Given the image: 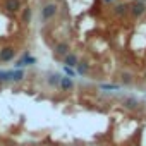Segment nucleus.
<instances>
[{"label": "nucleus", "mask_w": 146, "mask_h": 146, "mask_svg": "<svg viewBox=\"0 0 146 146\" xmlns=\"http://www.w3.org/2000/svg\"><path fill=\"white\" fill-rule=\"evenodd\" d=\"M29 19H31V9H24V12H23V23H29Z\"/></svg>", "instance_id": "16"}, {"label": "nucleus", "mask_w": 146, "mask_h": 146, "mask_svg": "<svg viewBox=\"0 0 146 146\" xmlns=\"http://www.w3.org/2000/svg\"><path fill=\"white\" fill-rule=\"evenodd\" d=\"M33 64H36V58H35V57H31L28 52H24V53H23V57H21L14 65H16V69H23V67H26V65H33Z\"/></svg>", "instance_id": "2"}, {"label": "nucleus", "mask_w": 146, "mask_h": 146, "mask_svg": "<svg viewBox=\"0 0 146 146\" xmlns=\"http://www.w3.org/2000/svg\"><path fill=\"white\" fill-rule=\"evenodd\" d=\"M60 78H62L60 74H50L46 81H48V84H50V86H53V88H58V84H60Z\"/></svg>", "instance_id": "13"}, {"label": "nucleus", "mask_w": 146, "mask_h": 146, "mask_svg": "<svg viewBox=\"0 0 146 146\" xmlns=\"http://www.w3.org/2000/svg\"><path fill=\"white\" fill-rule=\"evenodd\" d=\"M129 12H131L134 17H141V16L146 12V4H141L139 0H137V2H134V4L129 7Z\"/></svg>", "instance_id": "4"}, {"label": "nucleus", "mask_w": 146, "mask_h": 146, "mask_svg": "<svg viewBox=\"0 0 146 146\" xmlns=\"http://www.w3.org/2000/svg\"><path fill=\"white\" fill-rule=\"evenodd\" d=\"M76 72H78V74H88V72H90V64L88 62H78Z\"/></svg>", "instance_id": "12"}, {"label": "nucleus", "mask_w": 146, "mask_h": 146, "mask_svg": "<svg viewBox=\"0 0 146 146\" xmlns=\"http://www.w3.org/2000/svg\"><path fill=\"white\" fill-rule=\"evenodd\" d=\"M122 105H124V108H127V110H136L139 103H137V98H134V96H125L124 102H122Z\"/></svg>", "instance_id": "7"}, {"label": "nucleus", "mask_w": 146, "mask_h": 146, "mask_svg": "<svg viewBox=\"0 0 146 146\" xmlns=\"http://www.w3.org/2000/svg\"><path fill=\"white\" fill-rule=\"evenodd\" d=\"M100 88H102V90H110V91H117V90H119L120 86H119V84H102Z\"/></svg>", "instance_id": "17"}, {"label": "nucleus", "mask_w": 146, "mask_h": 146, "mask_svg": "<svg viewBox=\"0 0 146 146\" xmlns=\"http://www.w3.org/2000/svg\"><path fill=\"white\" fill-rule=\"evenodd\" d=\"M78 62H79V58H78L76 53H70V52H69V53L64 57V64H65V67H70V69H72V67H76V65H78Z\"/></svg>", "instance_id": "6"}, {"label": "nucleus", "mask_w": 146, "mask_h": 146, "mask_svg": "<svg viewBox=\"0 0 146 146\" xmlns=\"http://www.w3.org/2000/svg\"><path fill=\"white\" fill-rule=\"evenodd\" d=\"M107 2H112V0H107Z\"/></svg>", "instance_id": "19"}, {"label": "nucleus", "mask_w": 146, "mask_h": 146, "mask_svg": "<svg viewBox=\"0 0 146 146\" xmlns=\"http://www.w3.org/2000/svg\"><path fill=\"white\" fill-rule=\"evenodd\" d=\"M120 81H122V84H131L132 83V76L129 74V72H122V74H120Z\"/></svg>", "instance_id": "15"}, {"label": "nucleus", "mask_w": 146, "mask_h": 146, "mask_svg": "<svg viewBox=\"0 0 146 146\" xmlns=\"http://www.w3.org/2000/svg\"><path fill=\"white\" fill-rule=\"evenodd\" d=\"M14 57H16L14 46H2V48H0V62H2V64L11 62Z\"/></svg>", "instance_id": "1"}, {"label": "nucleus", "mask_w": 146, "mask_h": 146, "mask_svg": "<svg viewBox=\"0 0 146 146\" xmlns=\"http://www.w3.org/2000/svg\"><path fill=\"white\" fill-rule=\"evenodd\" d=\"M23 78H24V70L23 69L11 70V83H19V81H23Z\"/></svg>", "instance_id": "11"}, {"label": "nucleus", "mask_w": 146, "mask_h": 146, "mask_svg": "<svg viewBox=\"0 0 146 146\" xmlns=\"http://www.w3.org/2000/svg\"><path fill=\"white\" fill-rule=\"evenodd\" d=\"M55 14H57V5H55V4H46V5L41 9V19H43V21L52 19Z\"/></svg>", "instance_id": "3"}, {"label": "nucleus", "mask_w": 146, "mask_h": 146, "mask_svg": "<svg viewBox=\"0 0 146 146\" xmlns=\"http://www.w3.org/2000/svg\"><path fill=\"white\" fill-rule=\"evenodd\" d=\"M0 83H11V70H0Z\"/></svg>", "instance_id": "14"}, {"label": "nucleus", "mask_w": 146, "mask_h": 146, "mask_svg": "<svg viewBox=\"0 0 146 146\" xmlns=\"http://www.w3.org/2000/svg\"><path fill=\"white\" fill-rule=\"evenodd\" d=\"M55 53H57L58 57H65V55L69 53V45H67L65 41L57 43V45H55Z\"/></svg>", "instance_id": "10"}, {"label": "nucleus", "mask_w": 146, "mask_h": 146, "mask_svg": "<svg viewBox=\"0 0 146 146\" xmlns=\"http://www.w3.org/2000/svg\"><path fill=\"white\" fill-rule=\"evenodd\" d=\"M4 7L9 12H19L21 11V0H5Z\"/></svg>", "instance_id": "5"}, {"label": "nucleus", "mask_w": 146, "mask_h": 146, "mask_svg": "<svg viewBox=\"0 0 146 146\" xmlns=\"http://www.w3.org/2000/svg\"><path fill=\"white\" fill-rule=\"evenodd\" d=\"M58 88H60L62 91H70L72 88H74V83H72V79H70V78L62 76V78H60V84H58Z\"/></svg>", "instance_id": "8"}, {"label": "nucleus", "mask_w": 146, "mask_h": 146, "mask_svg": "<svg viewBox=\"0 0 146 146\" xmlns=\"http://www.w3.org/2000/svg\"><path fill=\"white\" fill-rule=\"evenodd\" d=\"M113 14H115L117 17L127 16V14H129V5H127V4H117L115 9H113Z\"/></svg>", "instance_id": "9"}, {"label": "nucleus", "mask_w": 146, "mask_h": 146, "mask_svg": "<svg viewBox=\"0 0 146 146\" xmlns=\"http://www.w3.org/2000/svg\"><path fill=\"white\" fill-rule=\"evenodd\" d=\"M64 72L67 74V78H74V76H76V70L70 69V67H65V65H64Z\"/></svg>", "instance_id": "18"}]
</instances>
